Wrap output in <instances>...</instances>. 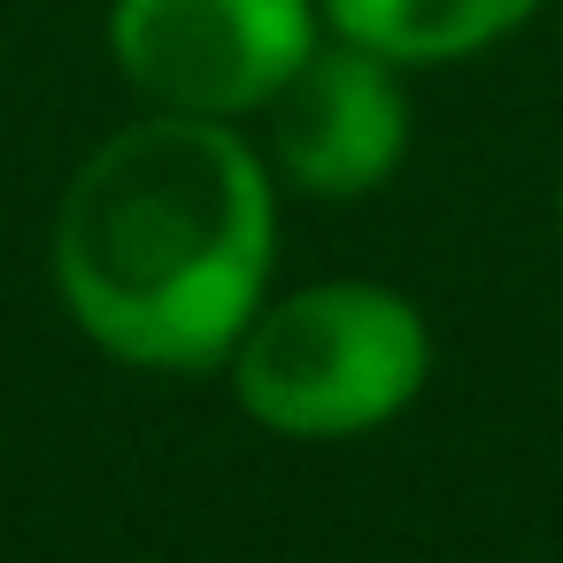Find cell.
<instances>
[{"label": "cell", "instance_id": "5", "mask_svg": "<svg viewBox=\"0 0 563 563\" xmlns=\"http://www.w3.org/2000/svg\"><path fill=\"white\" fill-rule=\"evenodd\" d=\"M540 0H324L340 40L386 55V63H455L517 32Z\"/></svg>", "mask_w": 563, "mask_h": 563}, {"label": "cell", "instance_id": "2", "mask_svg": "<svg viewBox=\"0 0 563 563\" xmlns=\"http://www.w3.org/2000/svg\"><path fill=\"white\" fill-rule=\"evenodd\" d=\"M432 371L424 317L363 278L286 294L278 309H255V324L232 347L240 409L286 440H355L417 401Z\"/></svg>", "mask_w": 563, "mask_h": 563}, {"label": "cell", "instance_id": "3", "mask_svg": "<svg viewBox=\"0 0 563 563\" xmlns=\"http://www.w3.org/2000/svg\"><path fill=\"white\" fill-rule=\"evenodd\" d=\"M317 47L309 0H117L109 55L117 70L186 117L263 109Z\"/></svg>", "mask_w": 563, "mask_h": 563}, {"label": "cell", "instance_id": "4", "mask_svg": "<svg viewBox=\"0 0 563 563\" xmlns=\"http://www.w3.org/2000/svg\"><path fill=\"white\" fill-rule=\"evenodd\" d=\"M263 109H271L278 170L317 201H355L386 186L409 155V101L394 86V63L355 40L309 47V63Z\"/></svg>", "mask_w": 563, "mask_h": 563}, {"label": "cell", "instance_id": "1", "mask_svg": "<svg viewBox=\"0 0 563 563\" xmlns=\"http://www.w3.org/2000/svg\"><path fill=\"white\" fill-rule=\"evenodd\" d=\"M278 201L224 117L163 109L86 155L55 217V286L124 363L201 371L263 309Z\"/></svg>", "mask_w": 563, "mask_h": 563}]
</instances>
